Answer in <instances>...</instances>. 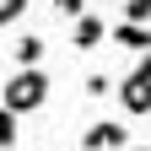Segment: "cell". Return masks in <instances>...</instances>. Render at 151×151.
Segmentation results:
<instances>
[{
    "label": "cell",
    "instance_id": "1",
    "mask_svg": "<svg viewBox=\"0 0 151 151\" xmlns=\"http://www.w3.org/2000/svg\"><path fill=\"white\" fill-rule=\"evenodd\" d=\"M43 103H49V70L43 65L6 76V108L11 113H32V108H43Z\"/></svg>",
    "mask_w": 151,
    "mask_h": 151
},
{
    "label": "cell",
    "instance_id": "2",
    "mask_svg": "<svg viewBox=\"0 0 151 151\" xmlns=\"http://www.w3.org/2000/svg\"><path fill=\"white\" fill-rule=\"evenodd\" d=\"M81 151H129V129L119 119H92L81 135Z\"/></svg>",
    "mask_w": 151,
    "mask_h": 151
},
{
    "label": "cell",
    "instance_id": "3",
    "mask_svg": "<svg viewBox=\"0 0 151 151\" xmlns=\"http://www.w3.org/2000/svg\"><path fill=\"white\" fill-rule=\"evenodd\" d=\"M119 108L135 113V119H146V113H151V76H140V70L124 76V81H119Z\"/></svg>",
    "mask_w": 151,
    "mask_h": 151
},
{
    "label": "cell",
    "instance_id": "4",
    "mask_svg": "<svg viewBox=\"0 0 151 151\" xmlns=\"http://www.w3.org/2000/svg\"><path fill=\"white\" fill-rule=\"evenodd\" d=\"M103 38H108V22H103V16H76V32H70V49H81V54H92V49H97L103 43Z\"/></svg>",
    "mask_w": 151,
    "mask_h": 151
},
{
    "label": "cell",
    "instance_id": "5",
    "mask_svg": "<svg viewBox=\"0 0 151 151\" xmlns=\"http://www.w3.org/2000/svg\"><path fill=\"white\" fill-rule=\"evenodd\" d=\"M113 43L129 49L135 60H140V54H151V22H119V27H113Z\"/></svg>",
    "mask_w": 151,
    "mask_h": 151
},
{
    "label": "cell",
    "instance_id": "6",
    "mask_svg": "<svg viewBox=\"0 0 151 151\" xmlns=\"http://www.w3.org/2000/svg\"><path fill=\"white\" fill-rule=\"evenodd\" d=\"M11 60H16V70H32V65H43V38L38 32H22L11 43Z\"/></svg>",
    "mask_w": 151,
    "mask_h": 151
},
{
    "label": "cell",
    "instance_id": "7",
    "mask_svg": "<svg viewBox=\"0 0 151 151\" xmlns=\"http://www.w3.org/2000/svg\"><path fill=\"white\" fill-rule=\"evenodd\" d=\"M0 146L16 151V113H11V108H0Z\"/></svg>",
    "mask_w": 151,
    "mask_h": 151
},
{
    "label": "cell",
    "instance_id": "8",
    "mask_svg": "<svg viewBox=\"0 0 151 151\" xmlns=\"http://www.w3.org/2000/svg\"><path fill=\"white\" fill-rule=\"evenodd\" d=\"M124 22H151V0H124Z\"/></svg>",
    "mask_w": 151,
    "mask_h": 151
},
{
    "label": "cell",
    "instance_id": "9",
    "mask_svg": "<svg viewBox=\"0 0 151 151\" xmlns=\"http://www.w3.org/2000/svg\"><path fill=\"white\" fill-rule=\"evenodd\" d=\"M22 11H27V0H0V22H6V27H16Z\"/></svg>",
    "mask_w": 151,
    "mask_h": 151
},
{
    "label": "cell",
    "instance_id": "10",
    "mask_svg": "<svg viewBox=\"0 0 151 151\" xmlns=\"http://www.w3.org/2000/svg\"><path fill=\"white\" fill-rule=\"evenodd\" d=\"M81 86H86V97H108V76H103V70H92Z\"/></svg>",
    "mask_w": 151,
    "mask_h": 151
},
{
    "label": "cell",
    "instance_id": "11",
    "mask_svg": "<svg viewBox=\"0 0 151 151\" xmlns=\"http://www.w3.org/2000/svg\"><path fill=\"white\" fill-rule=\"evenodd\" d=\"M60 16H86V0H49Z\"/></svg>",
    "mask_w": 151,
    "mask_h": 151
},
{
    "label": "cell",
    "instance_id": "12",
    "mask_svg": "<svg viewBox=\"0 0 151 151\" xmlns=\"http://www.w3.org/2000/svg\"><path fill=\"white\" fill-rule=\"evenodd\" d=\"M135 70H140V76H151V54H140V60H135Z\"/></svg>",
    "mask_w": 151,
    "mask_h": 151
},
{
    "label": "cell",
    "instance_id": "13",
    "mask_svg": "<svg viewBox=\"0 0 151 151\" xmlns=\"http://www.w3.org/2000/svg\"><path fill=\"white\" fill-rule=\"evenodd\" d=\"M129 151H151V146H129Z\"/></svg>",
    "mask_w": 151,
    "mask_h": 151
}]
</instances>
